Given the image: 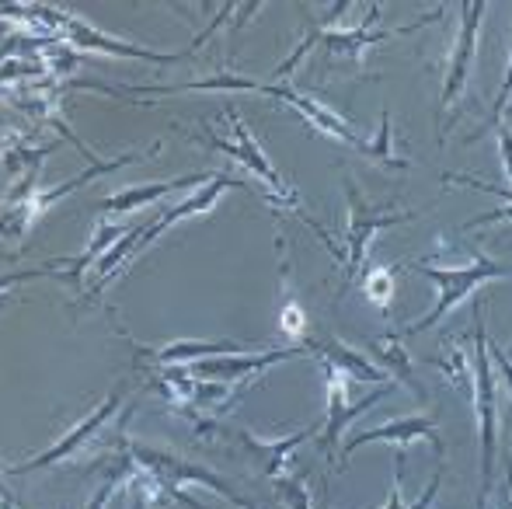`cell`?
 <instances>
[{
	"mask_svg": "<svg viewBox=\"0 0 512 509\" xmlns=\"http://www.w3.org/2000/svg\"><path fill=\"white\" fill-rule=\"evenodd\" d=\"M474 412H478V436H481V492L478 509H488V499L495 492V461H499V394H495V370L488 356V332L481 321V304L474 307Z\"/></svg>",
	"mask_w": 512,
	"mask_h": 509,
	"instance_id": "6da1fadb",
	"label": "cell"
},
{
	"mask_svg": "<svg viewBox=\"0 0 512 509\" xmlns=\"http://www.w3.org/2000/svg\"><path fill=\"white\" fill-rule=\"evenodd\" d=\"M411 269L422 272V276H429L432 283H436V304H432V311L425 314L422 321H411L405 332H401V339L439 325V321L457 304H464L478 286L492 283V279H502V276H512V262H499V258H488V255H474L467 265H450V269L432 265V262H418V265H411Z\"/></svg>",
	"mask_w": 512,
	"mask_h": 509,
	"instance_id": "7a4b0ae2",
	"label": "cell"
},
{
	"mask_svg": "<svg viewBox=\"0 0 512 509\" xmlns=\"http://www.w3.org/2000/svg\"><path fill=\"white\" fill-rule=\"evenodd\" d=\"M129 461H133L136 468H147L150 475L164 485V492H168V503L189 506V509H206V506H199L192 496H185V485H206V489H213L216 496L227 499L230 506L255 509L248 499L241 496V492H234V485L223 482L216 471L203 468V464L185 461V457H178V454H168V450H154V447H143V443H129Z\"/></svg>",
	"mask_w": 512,
	"mask_h": 509,
	"instance_id": "3957f363",
	"label": "cell"
},
{
	"mask_svg": "<svg viewBox=\"0 0 512 509\" xmlns=\"http://www.w3.org/2000/svg\"><path fill=\"white\" fill-rule=\"evenodd\" d=\"M345 185V199H349V224H345V272H342V283L349 286L352 279L359 276V269L366 265V252H370L373 238H377L380 231H387V227H398V224H408V220H415V213L411 210H398V199H391V203H370V199H363V192H359V185L352 182L349 175L342 178Z\"/></svg>",
	"mask_w": 512,
	"mask_h": 509,
	"instance_id": "277c9868",
	"label": "cell"
},
{
	"mask_svg": "<svg viewBox=\"0 0 512 509\" xmlns=\"http://www.w3.org/2000/svg\"><path fill=\"white\" fill-rule=\"evenodd\" d=\"M460 11V32H457V46H453L450 67H446V81H443V95H439V140H446V129H450V109H457L460 95L467 88V77H471V63L478 53V39H481V21H485L488 4L485 0H464L457 4Z\"/></svg>",
	"mask_w": 512,
	"mask_h": 509,
	"instance_id": "5b68a950",
	"label": "cell"
},
{
	"mask_svg": "<svg viewBox=\"0 0 512 509\" xmlns=\"http://www.w3.org/2000/svg\"><path fill=\"white\" fill-rule=\"evenodd\" d=\"M126 394H129V384H119V387H112V394L102 401V405L95 408L91 415H84L77 426H70L67 433L60 436V440L53 443L49 450H42L39 457H32V461H25V464H14V468H7L11 475H28V471H42V468H56V464H63V461H70V457H77L84 447H88L91 440L98 436V429L105 426L108 419H112L115 412H119V405L126 401Z\"/></svg>",
	"mask_w": 512,
	"mask_h": 509,
	"instance_id": "8992f818",
	"label": "cell"
},
{
	"mask_svg": "<svg viewBox=\"0 0 512 509\" xmlns=\"http://www.w3.org/2000/svg\"><path fill=\"white\" fill-rule=\"evenodd\" d=\"M324 377H328V419H324V433H321V440H317V447L324 450V457H328V461H335L342 433H349V426L363 412L377 408L380 401L394 391V384H384V387H377L373 394H366V398L352 401L349 398V384H345V377L338 374L335 367H328V363H324Z\"/></svg>",
	"mask_w": 512,
	"mask_h": 509,
	"instance_id": "52a82bcc",
	"label": "cell"
},
{
	"mask_svg": "<svg viewBox=\"0 0 512 509\" xmlns=\"http://www.w3.org/2000/svg\"><path fill=\"white\" fill-rule=\"evenodd\" d=\"M415 440H429L439 461L446 457V443L436 429V419H432V415H408V419H391V422H380V426L359 429L342 447V464L349 461L359 447H366V443H394L398 450H408V443H415Z\"/></svg>",
	"mask_w": 512,
	"mask_h": 509,
	"instance_id": "ba28073f",
	"label": "cell"
},
{
	"mask_svg": "<svg viewBox=\"0 0 512 509\" xmlns=\"http://www.w3.org/2000/svg\"><path fill=\"white\" fill-rule=\"evenodd\" d=\"M297 356H314L307 346H279V349H262V353H227V356H213V360L192 363L189 374H199L206 381H237V377H255L272 370L276 363L297 360Z\"/></svg>",
	"mask_w": 512,
	"mask_h": 509,
	"instance_id": "9c48e42d",
	"label": "cell"
},
{
	"mask_svg": "<svg viewBox=\"0 0 512 509\" xmlns=\"http://www.w3.org/2000/svg\"><path fill=\"white\" fill-rule=\"evenodd\" d=\"M262 95H272V98H279V102L293 105V109H297L300 116H304V123L314 126L317 133L331 136V140L345 143V147L359 150V154H366V147H370V140H366V136H359L356 129H352L349 119H342L338 112H331L328 105H321L317 98L293 91L290 84H262Z\"/></svg>",
	"mask_w": 512,
	"mask_h": 509,
	"instance_id": "30bf717a",
	"label": "cell"
},
{
	"mask_svg": "<svg viewBox=\"0 0 512 509\" xmlns=\"http://www.w3.org/2000/svg\"><path fill=\"white\" fill-rule=\"evenodd\" d=\"M227 189H244V182H241V178H230V175H213L206 185H199L196 196H189V199H185V203H178V206H171V210H164L157 224H150V227H143V231H140V241H136V248H133V258L140 255L147 245H154V241L161 238V234L168 231L171 224H178V220L196 217V213L213 210V203H216V199H220ZM133 258H129V262H133Z\"/></svg>",
	"mask_w": 512,
	"mask_h": 509,
	"instance_id": "8fae6325",
	"label": "cell"
},
{
	"mask_svg": "<svg viewBox=\"0 0 512 509\" xmlns=\"http://www.w3.org/2000/svg\"><path fill=\"white\" fill-rule=\"evenodd\" d=\"M67 39L70 46L77 49H98V53H108V56H126V60H150V63H178L192 53H154V49H143V46H133V42H119L112 35L98 32V28L84 25L81 18L67 14Z\"/></svg>",
	"mask_w": 512,
	"mask_h": 509,
	"instance_id": "7c38bea8",
	"label": "cell"
},
{
	"mask_svg": "<svg viewBox=\"0 0 512 509\" xmlns=\"http://www.w3.org/2000/svg\"><path fill=\"white\" fill-rule=\"evenodd\" d=\"M227 353H244V342H168V346L147 349L136 342V356L140 363H147L150 370H164V367H185V363H203L213 356H227Z\"/></svg>",
	"mask_w": 512,
	"mask_h": 509,
	"instance_id": "4fadbf2b",
	"label": "cell"
},
{
	"mask_svg": "<svg viewBox=\"0 0 512 509\" xmlns=\"http://www.w3.org/2000/svg\"><path fill=\"white\" fill-rule=\"evenodd\" d=\"M310 353H317L328 367H335L338 374H349L352 381H359V384H377V387L391 384V374H387L384 367L370 363V356H363L359 349L345 346V342H338V339L310 342Z\"/></svg>",
	"mask_w": 512,
	"mask_h": 509,
	"instance_id": "5bb4252c",
	"label": "cell"
},
{
	"mask_svg": "<svg viewBox=\"0 0 512 509\" xmlns=\"http://www.w3.org/2000/svg\"><path fill=\"white\" fill-rule=\"evenodd\" d=\"M209 178L213 175H182V178H168V182H154V185H133V189H122V192L105 196L98 206L108 213H126V210H136V206L157 203V199L171 196V192H178V189H189V185H206Z\"/></svg>",
	"mask_w": 512,
	"mask_h": 509,
	"instance_id": "9a60e30c",
	"label": "cell"
},
{
	"mask_svg": "<svg viewBox=\"0 0 512 509\" xmlns=\"http://www.w3.org/2000/svg\"><path fill=\"white\" fill-rule=\"evenodd\" d=\"M310 436H314V426L297 429L290 440H286V436H283V440H262V436H251V433H241V440L248 443L255 454H265V475L279 478V475H286V464L293 461L297 447H300V443H307Z\"/></svg>",
	"mask_w": 512,
	"mask_h": 509,
	"instance_id": "2e32d148",
	"label": "cell"
},
{
	"mask_svg": "<svg viewBox=\"0 0 512 509\" xmlns=\"http://www.w3.org/2000/svg\"><path fill=\"white\" fill-rule=\"evenodd\" d=\"M370 349L384 360V370L391 374V381H401L415 398H425V384L415 377V367H411V356L405 342H401V335H384V339L370 342Z\"/></svg>",
	"mask_w": 512,
	"mask_h": 509,
	"instance_id": "e0dca14e",
	"label": "cell"
},
{
	"mask_svg": "<svg viewBox=\"0 0 512 509\" xmlns=\"http://www.w3.org/2000/svg\"><path fill=\"white\" fill-rule=\"evenodd\" d=\"M53 143H46V147H35V140L28 133H7L4 140V154H0V168L7 171V175H18L21 168L25 171H35L42 168V161H46L49 154H53Z\"/></svg>",
	"mask_w": 512,
	"mask_h": 509,
	"instance_id": "ac0fdd59",
	"label": "cell"
},
{
	"mask_svg": "<svg viewBox=\"0 0 512 509\" xmlns=\"http://www.w3.org/2000/svg\"><path fill=\"white\" fill-rule=\"evenodd\" d=\"M443 178H446V185H467V189H481V192H492V196L506 199V206H499V210H488V213H481V217L467 220L464 231L499 224V220H512V192L506 189V185H488V182H478V178H471V175H443Z\"/></svg>",
	"mask_w": 512,
	"mask_h": 509,
	"instance_id": "d6986e66",
	"label": "cell"
},
{
	"mask_svg": "<svg viewBox=\"0 0 512 509\" xmlns=\"http://www.w3.org/2000/svg\"><path fill=\"white\" fill-rule=\"evenodd\" d=\"M366 157L391 164V168H398V171H408L411 168L408 157L398 154V150H394V143H391V112H387V109L380 112V133H377V140H370V147H366Z\"/></svg>",
	"mask_w": 512,
	"mask_h": 509,
	"instance_id": "ffe728a7",
	"label": "cell"
},
{
	"mask_svg": "<svg viewBox=\"0 0 512 509\" xmlns=\"http://www.w3.org/2000/svg\"><path fill=\"white\" fill-rule=\"evenodd\" d=\"M363 290H366V300H370V304H377L380 311H391L394 290H398V279H394V269H391V265H380V269H370V276H366Z\"/></svg>",
	"mask_w": 512,
	"mask_h": 509,
	"instance_id": "44dd1931",
	"label": "cell"
},
{
	"mask_svg": "<svg viewBox=\"0 0 512 509\" xmlns=\"http://www.w3.org/2000/svg\"><path fill=\"white\" fill-rule=\"evenodd\" d=\"M276 496H279V503H286L290 509H314L304 475H279L276 478Z\"/></svg>",
	"mask_w": 512,
	"mask_h": 509,
	"instance_id": "7402d4cb",
	"label": "cell"
},
{
	"mask_svg": "<svg viewBox=\"0 0 512 509\" xmlns=\"http://www.w3.org/2000/svg\"><path fill=\"white\" fill-rule=\"evenodd\" d=\"M512 109V56H509V70H506V77H502V88H499V98H495V105H492V112H488V123L478 129V133L471 136V140H478V136H485L488 129H499L502 126V116Z\"/></svg>",
	"mask_w": 512,
	"mask_h": 509,
	"instance_id": "603a6c76",
	"label": "cell"
},
{
	"mask_svg": "<svg viewBox=\"0 0 512 509\" xmlns=\"http://www.w3.org/2000/svg\"><path fill=\"white\" fill-rule=\"evenodd\" d=\"M279 325H283L286 339H300V335L307 332V314H304V307H300L293 297H286L283 314H279Z\"/></svg>",
	"mask_w": 512,
	"mask_h": 509,
	"instance_id": "cb8c5ba5",
	"label": "cell"
},
{
	"mask_svg": "<svg viewBox=\"0 0 512 509\" xmlns=\"http://www.w3.org/2000/svg\"><path fill=\"white\" fill-rule=\"evenodd\" d=\"M401 478H405V450H398V461H394V489L384 509H408L405 506V489H401Z\"/></svg>",
	"mask_w": 512,
	"mask_h": 509,
	"instance_id": "d4e9b609",
	"label": "cell"
},
{
	"mask_svg": "<svg viewBox=\"0 0 512 509\" xmlns=\"http://www.w3.org/2000/svg\"><path fill=\"white\" fill-rule=\"evenodd\" d=\"M488 356H492V363L499 367L502 381H506L509 394H512V360H509V353H506V349H499V346H492V342H488Z\"/></svg>",
	"mask_w": 512,
	"mask_h": 509,
	"instance_id": "484cf974",
	"label": "cell"
},
{
	"mask_svg": "<svg viewBox=\"0 0 512 509\" xmlns=\"http://www.w3.org/2000/svg\"><path fill=\"white\" fill-rule=\"evenodd\" d=\"M499 150H502V164H506V178H509L506 189L512 192V136L506 126H499Z\"/></svg>",
	"mask_w": 512,
	"mask_h": 509,
	"instance_id": "4316f807",
	"label": "cell"
},
{
	"mask_svg": "<svg viewBox=\"0 0 512 509\" xmlns=\"http://www.w3.org/2000/svg\"><path fill=\"white\" fill-rule=\"evenodd\" d=\"M499 509H512V492L509 489L499 492Z\"/></svg>",
	"mask_w": 512,
	"mask_h": 509,
	"instance_id": "83f0119b",
	"label": "cell"
},
{
	"mask_svg": "<svg viewBox=\"0 0 512 509\" xmlns=\"http://www.w3.org/2000/svg\"><path fill=\"white\" fill-rule=\"evenodd\" d=\"M0 509H14V499H0Z\"/></svg>",
	"mask_w": 512,
	"mask_h": 509,
	"instance_id": "f1b7e54d",
	"label": "cell"
},
{
	"mask_svg": "<svg viewBox=\"0 0 512 509\" xmlns=\"http://www.w3.org/2000/svg\"><path fill=\"white\" fill-rule=\"evenodd\" d=\"M0 499H14L11 492H7V485H0Z\"/></svg>",
	"mask_w": 512,
	"mask_h": 509,
	"instance_id": "f546056e",
	"label": "cell"
},
{
	"mask_svg": "<svg viewBox=\"0 0 512 509\" xmlns=\"http://www.w3.org/2000/svg\"><path fill=\"white\" fill-rule=\"evenodd\" d=\"M509 360H512V346H509Z\"/></svg>",
	"mask_w": 512,
	"mask_h": 509,
	"instance_id": "4dcf8cb0",
	"label": "cell"
},
{
	"mask_svg": "<svg viewBox=\"0 0 512 509\" xmlns=\"http://www.w3.org/2000/svg\"><path fill=\"white\" fill-rule=\"evenodd\" d=\"M0 304H4V300H0Z\"/></svg>",
	"mask_w": 512,
	"mask_h": 509,
	"instance_id": "1f68e13d",
	"label": "cell"
}]
</instances>
